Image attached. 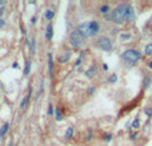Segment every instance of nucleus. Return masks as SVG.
Here are the masks:
<instances>
[{
	"instance_id": "nucleus-17",
	"label": "nucleus",
	"mask_w": 152,
	"mask_h": 146,
	"mask_svg": "<svg viewBox=\"0 0 152 146\" xmlns=\"http://www.w3.org/2000/svg\"><path fill=\"white\" fill-rule=\"evenodd\" d=\"M55 117H56L57 121H61V120H63V114H61V112H60V109L59 108L55 109Z\"/></svg>"
},
{
	"instance_id": "nucleus-33",
	"label": "nucleus",
	"mask_w": 152,
	"mask_h": 146,
	"mask_svg": "<svg viewBox=\"0 0 152 146\" xmlns=\"http://www.w3.org/2000/svg\"><path fill=\"white\" fill-rule=\"evenodd\" d=\"M10 146H13V143H12V142H11V143H10Z\"/></svg>"
},
{
	"instance_id": "nucleus-30",
	"label": "nucleus",
	"mask_w": 152,
	"mask_h": 146,
	"mask_svg": "<svg viewBox=\"0 0 152 146\" xmlns=\"http://www.w3.org/2000/svg\"><path fill=\"white\" fill-rule=\"evenodd\" d=\"M31 23H32V24H35V23H36V16H32V17H31Z\"/></svg>"
},
{
	"instance_id": "nucleus-26",
	"label": "nucleus",
	"mask_w": 152,
	"mask_h": 146,
	"mask_svg": "<svg viewBox=\"0 0 152 146\" xmlns=\"http://www.w3.org/2000/svg\"><path fill=\"white\" fill-rule=\"evenodd\" d=\"M4 25H6V20H4L3 17H0V29L4 28Z\"/></svg>"
},
{
	"instance_id": "nucleus-8",
	"label": "nucleus",
	"mask_w": 152,
	"mask_h": 146,
	"mask_svg": "<svg viewBox=\"0 0 152 146\" xmlns=\"http://www.w3.org/2000/svg\"><path fill=\"white\" fill-rule=\"evenodd\" d=\"M48 75L50 77H54V59H52V55H48Z\"/></svg>"
},
{
	"instance_id": "nucleus-14",
	"label": "nucleus",
	"mask_w": 152,
	"mask_h": 146,
	"mask_svg": "<svg viewBox=\"0 0 152 146\" xmlns=\"http://www.w3.org/2000/svg\"><path fill=\"white\" fill-rule=\"evenodd\" d=\"M54 16H55V11H52V10H47L44 12V17L47 20H52L54 19Z\"/></svg>"
},
{
	"instance_id": "nucleus-6",
	"label": "nucleus",
	"mask_w": 152,
	"mask_h": 146,
	"mask_svg": "<svg viewBox=\"0 0 152 146\" xmlns=\"http://www.w3.org/2000/svg\"><path fill=\"white\" fill-rule=\"evenodd\" d=\"M126 19H127V21H132V20L135 19V11H133V7L131 6V4H127Z\"/></svg>"
},
{
	"instance_id": "nucleus-32",
	"label": "nucleus",
	"mask_w": 152,
	"mask_h": 146,
	"mask_svg": "<svg viewBox=\"0 0 152 146\" xmlns=\"http://www.w3.org/2000/svg\"><path fill=\"white\" fill-rule=\"evenodd\" d=\"M148 68H149V69H152V60L148 62Z\"/></svg>"
},
{
	"instance_id": "nucleus-20",
	"label": "nucleus",
	"mask_w": 152,
	"mask_h": 146,
	"mask_svg": "<svg viewBox=\"0 0 152 146\" xmlns=\"http://www.w3.org/2000/svg\"><path fill=\"white\" fill-rule=\"evenodd\" d=\"M116 80H117V76L116 75H111L109 77H108V82H109V84H115V82H116Z\"/></svg>"
},
{
	"instance_id": "nucleus-31",
	"label": "nucleus",
	"mask_w": 152,
	"mask_h": 146,
	"mask_svg": "<svg viewBox=\"0 0 152 146\" xmlns=\"http://www.w3.org/2000/svg\"><path fill=\"white\" fill-rule=\"evenodd\" d=\"M136 136H137V133H132V134H131V140H135Z\"/></svg>"
},
{
	"instance_id": "nucleus-9",
	"label": "nucleus",
	"mask_w": 152,
	"mask_h": 146,
	"mask_svg": "<svg viewBox=\"0 0 152 146\" xmlns=\"http://www.w3.org/2000/svg\"><path fill=\"white\" fill-rule=\"evenodd\" d=\"M96 72H98V68H96V65H91L88 69L86 71V76L88 78H93V76L96 75Z\"/></svg>"
},
{
	"instance_id": "nucleus-4",
	"label": "nucleus",
	"mask_w": 152,
	"mask_h": 146,
	"mask_svg": "<svg viewBox=\"0 0 152 146\" xmlns=\"http://www.w3.org/2000/svg\"><path fill=\"white\" fill-rule=\"evenodd\" d=\"M84 36H83L82 33H80L77 29H75V31L71 32L70 35V43L71 45H72L75 49H79V48L83 47V44H84Z\"/></svg>"
},
{
	"instance_id": "nucleus-21",
	"label": "nucleus",
	"mask_w": 152,
	"mask_h": 146,
	"mask_svg": "<svg viewBox=\"0 0 152 146\" xmlns=\"http://www.w3.org/2000/svg\"><path fill=\"white\" fill-rule=\"evenodd\" d=\"M36 41H35V39L33 40H31V52H32V55H35V52H36Z\"/></svg>"
},
{
	"instance_id": "nucleus-18",
	"label": "nucleus",
	"mask_w": 152,
	"mask_h": 146,
	"mask_svg": "<svg viewBox=\"0 0 152 146\" xmlns=\"http://www.w3.org/2000/svg\"><path fill=\"white\" fill-rule=\"evenodd\" d=\"M144 53L148 55V56H152V43H149L148 45H146V48H144Z\"/></svg>"
},
{
	"instance_id": "nucleus-11",
	"label": "nucleus",
	"mask_w": 152,
	"mask_h": 146,
	"mask_svg": "<svg viewBox=\"0 0 152 146\" xmlns=\"http://www.w3.org/2000/svg\"><path fill=\"white\" fill-rule=\"evenodd\" d=\"M52 35H54V27H52V24H48L47 25V32H45V37H47V40H51V39H52Z\"/></svg>"
},
{
	"instance_id": "nucleus-27",
	"label": "nucleus",
	"mask_w": 152,
	"mask_h": 146,
	"mask_svg": "<svg viewBox=\"0 0 152 146\" xmlns=\"http://www.w3.org/2000/svg\"><path fill=\"white\" fill-rule=\"evenodd\" d=\"M131 37V35H128V33H123L121 35V39H123V40H127V39H130Z\"/></svg>"
},
{
	"instance_id": "nucleus-12",
	"label": "nucleus",
	"mask_w": 152,
	"mask_h": 146,
	"mask_svg": "<svg viewBox=\"0 0 152 146\" xmlns=\"http://www.w3.org/2000/svg\"><path fill=\"white\" fill-rule=\"evenodd\" d=\"M8 129H10V122H6V124L1 126V129H0V138L6 136L7 131H8Z\"/></svg>"
},
{
	"instance_id": "nucleus-25",
	"label": "nucleus",
	"mask_w": 152,
	"mask_h": 146,
	"mask_svg": "<svg viewBox=\"0 0 152 146\" xmlns=\"http://www.w3.org/2000/svg\"><path fill=\"white\" fill-rule=\"evenodd\" d=\"M104 140L107 141V142H109V141L112 140V134H104Z\"/></svg>"
},
{
	"instance_id": "nucleus-15",
	"label": "nucleus",
	"mask_w": 152,
	"mask_h": 146,
	"mask_svg": "<svg viewBox=\"0 0 152 146\" xmlns=\"http://www.w3.org/2000/svg\"><path fill=\"white\" fill-rule=\"evenodd\" d=\"M29 71H31V60H28V61L25 62V68H24V76H28L29 75Z\"/></svg>"
},
{
	"instance_id": "nucleus-10",
	"label": "nucleus",
	"mask_w": 152,
	"mask_h": 146,
	"mask_svg": "<svg viewBox=\"0 0 152 146\" xmlns=\"http://www.w3.org/2000/svg\"><path fill=\"white\" fill-rule=\"evenodd\" d=\"M70 59H71V51H66V52H63V55L59 57V61L60 62H67Z\"/></svg>"
},
{
	"instance_id": "nucleus-2",
	"label": "nucleus",
	"mask_w": 152,
	"mask_h": 146,
	"mask_svg": "<svg viewBox=\"0 0 152 146\" xmlns=\"http://www.w3.org/2000/svg\"><path fill=\"white\" fill-rule=\"evenodd\" d=\"M126 10H127V3H121L119 6H116L114 10L109 12L111 20L117 25H121L127 21L126 19Z\"/></svg>"
},
{
	"instance_id": "nucleus-5",
	"label": "nucleus",
	"mask_w": 152,
	"mask_h": 146,
	"mask_svg": "<svg viewBox=\"0 0 152 146\" xmlns=\"http://www.w3.org/2000/svg\"><path fill=\"white\" fill-rule=\"evenodd\" d=\"M95 45L98 48H100V49H103V51H107V52L112 49V41L108 36H100V37L96 40Z\"/></svg>"
},
{
	"instance_id": "nucleus-28",
	"label": "nucleus",
	"mask_w": 152,
	"mask_h": 146,
	"mask_svg": "<svg viewBox=\"0 0 152 146\" xmlns=\"http://www.w3.org/2000/svg\"><path fill=\"white\" fill-rule=\"evenodd\" d=\"M95 90H96V88H89V89H88V94H93V93H95Z\"/></svg>"
},
{
	"instance_id": "nucleus-19",
	"label": "nucleus",
	"mask_w": 152,
	"mask_h": 146,
	"mask_svg": "<svg viewBox=\"0 0 152 146\" xmlns=\"http://www.w3.org/2000/svg\"><path fill=\"white\" fill-rule=\"evenodd\" d=\"M100 12H101V13H104V15H107V13L109 12V6H108V4H104V6H101V7H100Z\"/></svg>"
},
{
	"instance_id": "nucleus-22",
	"label": "nucleus",
	"mask_w": 152,
	"mask_h": 146,
	"mask_svg": "<svg viewBox=\"0 0 152 146\" xmlns=\"http://www.w3.org/2000/svg\"><path fill=\"white\" fill-rule=\"evenodd\" d=\"M139 125H140V120H139V118H136V120L132 122V129H137Z\"/></svg>"
},
{
	"instance_id": "nucleus-24",
	"label": "nucleus",
	"mask_w": 152,
	"mask_h": 146,
	"mask_svg": "<svg viewBox=\"0 0 152 146\" xmlns=\"http://www.w3.org/2000/svg\"><path fill=\"white\" fill-rule=\"evenodd\" d=\"M144 112H146V114H147V116L152 117V108H146V109H144Z\"/></svg>"
},
{
	"instance_id": "nucleus-3",
	"label": "nucleus",
	"mask_w": 152,
	"mask_h": 146,
	"mask_svg": "<svg viewBox=\"0 0 152 146\" xmlns=\"http://www.w3.org/2000/svg\"><path fill=\"white\" fill-rule=\"evenodd\" d=\"M121 57H123V60H124L126 64H128V65H133L135 62H137L140 60L142 53H140L139 51H136V49H127V51H124V53L121 55Z\"/></svg>"
},
{
	"instance_id": "nucleus-1",
	"label": "nucleus",
	"mask_w": 152,
	"mask_h": 146,
	"mask_svg": "<svg viewBox=\"0 0 152 146\" xmlns=\"http://www.w3.org/2000/svg\"><path fill=\"white\" fill-rule=\"evenodd\" d=\"M77 31L84 36V37H95L96 35L100 31V24L96 20H91V21H84L77 27Z\"/></svg>"
},
{
	"instance_id": "nucleus-23",
	"label": "nucleus",
	"mask_w": 152,
	"mask_h": 146,
	"mask_svg": "<svg viewBox=\"0 0 152 146\" xmlns=\"http://www.w3.org/2000/svg\"><path fill=\"white\" fill-rule=\"evenodd\" d=\"M48 114L54 116V105H52V104H50V105H48Z\"/></svg>"
},
{
	"instance_id": "nucleus-13",
	"label": "nucleus",
	"mask_w": 152,
	"mask_h": 146,
	"mask_svg": "<svg viewBox=\"0 0 152 146\" xmlns=\"http://www.w3.org/2000/svg\"><path fill=\"white\" fill-rule=\"evenodd\" d=\"M151 84H152V76H147V77L144 78V81H143V88L147 89V88H149Z\"/></svg>"
},
{
	"instance_id": "nucleus-16",
	"label": "nucleus",
	"mask_w": 152,
	"mask_h": 146,
	"mask_svg": "<svg viewBox=\"0 0 152 146\" xmlns=\"http://www.w3.org/2000/svg\"><path fill=\"white\" fill-rule=\"evenodd\" d=\"M72 136H73V127L70 126L68 129H67V131H66V138H67V140H71Z\"/></svg>"
},
{
	"instance_id": "nucleus-29",
	"label": "nucleus",
	"mask_w": 152,
	"mask_h": 146,
	"mask_svg": "<svg viewBox=\"0 0 152 146\" xmlns=\"http://www.w3.org/2000/svg\"><path fill=\"white\" fill-rule=\"evenodd\" d=\"M4 6H6V1H4V0H0V8H4Z\"/></svg>"
},
{
	"instance_id": "nucleus-7",
	"label": "nucleus",
	"mask_w": 152,
	"mask_h": 146,
	"mask_svg": "<svg viewBox=\"0 0 152 146\" xmlns=\"http://www.w3.org/2000/svg\"><path fill=\"white\" fill-rule=\"evenodd\" d=\"M31 93H32V88H29V89H28V94H27V96L22 100V102H20V108H22V110H25L27 106H28L29 98H31Z\"/></svg>"
}]
</instances>
